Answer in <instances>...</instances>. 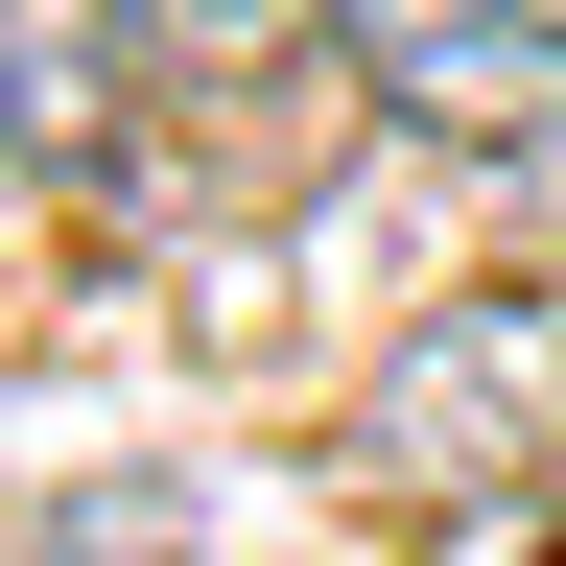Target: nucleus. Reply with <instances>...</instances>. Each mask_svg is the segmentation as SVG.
Wrapping results in <instances>:
<instances>
[{"instance_id":"20e7f679","label":"nucleus","mask_w":566,"mask_h":566,"mask_svg":"<svg viewBox=\"0 0 566 566\" xmlns=\"http://www.w3.org/2000/svg\"><path fill=\"white\" fill-rule=\"evenodd\" d=\"M283 24H331V0H95V48L142 71V95H166V71L237 95V71H283Z\"/></svg>"},{"instance_id":"f257e3e1","label":"nucleus","mask_w":566,"mask_h":566,"mask_svg":"<svg viewBox=\"0 0 566 566\" xmlns=\"http://www.w3.org/2000/svg\"><path fill=\"white\" fill-rule=\"evenodd\" d=\"M354 495L424 543H495L566 495V283H449L378 378H354Z\"/></svg>"},{"instance_id":"7ed1b4c3","label":"nucleus","mask_w":566,"mask_h":566,"mask_svg":"<svg viewBox=\"0 0 566 566\" xmlns=\"http://www.w3.org/2000/svg\"><path fill=\"white\" fill-rule=\"evenodd\" d=\"M0 566H212L166 472H48L24 520H0Z\"/></svg>"},{"instance_id":"f03ea898","label":"nucleus","mask_w":566,"mask_h":566,"mask_svg":"<svg viewBox=\"0 0 566 566\" xmlns=\"http://www.w3.org/2000/svg\"><path fill=\"white\" fill-rule=\"evenodd\" d=\"M331 48H354V95L401 142H543L566 118V48L520 0H331Z\"/></svg>"},{"instance_id":"39448f33","label":"nucleus","mask_w":566,"mask_h":566,"mask_svg":"<svg viewBox=\"0 0 566 566\" xmlns=\"http://www.w3.org/2000/svg\"><path fill=\"white\" fill-rule=\"evenodd\" d=\"M520 24H543V48H566V0H520Z\"/></svg>"}]
</instances>
